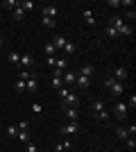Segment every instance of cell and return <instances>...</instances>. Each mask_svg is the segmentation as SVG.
<instances>
[{
    "mask_svg": "<svg viewBox=\"0 0 136 152\" xmlns=\"http://www.w3.org/2000/svg\"><path fill=\"white\" fill-rule=\"evenodd\" d=\"M132 32H134V27L125 23V25L120 27V30H118V34H120V37H132Z\"/></svg>",
    "mask_w": 136,
    "mask_h": 152,
    "instance_id": "obj_20",
    "label": "cell"
},
{
    "mask_svg": "<svg viewBox=\"0 0 136 152\" xmlns=\"http://www.w3.org/2000/svg\"><path fill=\"white\" fill-rule=\"evenodd\" d=\"M113 136H116L118 141H125V139H129V132H127V127H116Z\"/></svg>",
    "mask_w": 136,
    "mask_h": 152,
    "instance_id": "obj_12",
    "label": "cell"
},
{
    "mask_svg": "<svg viewBox=\"0 0 136 152\" xmlns=\"http://www.w3.org/2000/svg\"><path fill=\"white\" fill-rule=\"evenodd\" d=\"M16 5H18V0H5V2H2V7H5L7 12H14Z\"/></svg>",
    "mask_w": 136,
    "mask_h": 152,
    "instance_id": "obj_23",
    "label": "cell"
},
{
    "mask_svg": "<svg viewBox=\"0 0 136 152\" xmlns=\"http://www.w3.org/2000/svg\"><path fill=\"white\" fill-rule=\"evenodd\" d=\"M18 7L23 9V12H32V9H34L36 5H34L32 0H18Z\"/></svg>",
    "mask_w": 136,
    "mask_h": 152,
    "instance_id": "obj_17",
    "label": "cell"
},
{
    "mask_svg": "<svg viewBox=\"0 0 136 152\" xmlns=\"http://www.w3.org/2000/svg\"><path fill=\"white\" fill-rule=\"evenodd\" d=\"M125 143H127V150H132V152L136 150V141H134V136H129V139H125Z\"/></svg>",
    "mask_w": 136,
    "mask_h": 152,
    "instance_id": "obj_31",
    "label": "cell"
},
{
    "mask_svg": "<svg viewBox=\"0 0 136 152\" xmlns=\"http://www.w3.org/2000/svg\"><path fill=\"white\" fill-rule=\"evenodd\" d=\"M34 64V59H32V55H30V52H25V55H20V68H27V66H32Z\"/></svg>",
    "mask_w": 136,
    "mask_h": 152,
    "instance_id": "obj_10",
    "label": "cell"
},
{
    "mask_svg": "<svg viewBox=\"0 0 136 152\" xmlns=\"http://www.w3.org/2000/svg\"><path fill=\"white\" fill-rule=\"evenodd\" d=\"M82 16H84V20L89 23V25H95V16H93V12H91V9H84V12H82Z\"/></svg>",
    "mask_w": 136,
    "mask_h": 152,
    "instance_id": "obj_18",
    "label": "cell"
},
{
    "mask_svg": "<svg viewBox=\"0 0 136 152\" xmlns=\"http://www.w3.org/2000/svg\"><path fill=\"white\" fill-rule=\"evenodd\" d=\"M91 109H93V114H100V111H104V102L102 100H93Z\"/></svg>",
    "mask_w": 136,
    "mask_h": 152,
    "instance_id": "obj_19",
    "label": "cell"
},
{
    "mask_svg": "<svg viewBox=\"0 0 136 152\" xmlns=\"http://www.w3.org/2000/svg\"><path fill=\"white\" fill-rule=\"evenodd\" d=\"M93 73H95V68H93V66H91V64H84V66H82V68H79V75H84V77H89V80H91V75H93Z\"/></svg>",
    "mask_w": 136,
    "mask_h": 152,
    "instance_id": "obj_16",
    "label": "cell"
},
{
    "mask_svg": "<svg viewBox=\"0 0 136 152\" xmlns=\"http://www.w3.org/2000/svg\"><path fill=\"white\" fill-rule=\"evenodd\" d=\"M16 127H18V132H25L27 127H30V123H27V121H20V123H18Z\"/></svg>",
    "mask_w": 136,
    "mask_h": 152,
    "instance_id": "obj_35",
    "label": "cell"
},
{
    "mask_svg": "<svg viewBox=\"0 0 136 152\" xmlns=\"http://www.w3.org/2000/svg\"><path fill=\"white\" fill-rule=\"evenodd\" d=\"M16 141H20V143L25 145L27 141H30V134H27V129H25V132H18V136H16Z\"/></svg>",
    "mask_w": 136,
    "mask_h": 152,
    "instance_id": "obj_28",
    "label": "cell"
},
{
    "mask_svg": "<svg viewBox=\"0 0 136 152\" xmlns=\"http://www.w3.org/2000/svg\"><path fill=\"white\" fill-rule=\"evenodd\" d=\"M71 148H73L71 141H66V143H57V145H55V152H64V150H71Z\"/></svg>",
    "mask_w": 136,
    "mask_h": 152,
    "instance_id": "obj_22",
    "label": "cell"
},
{
    "mask_svg": "<svg viewBox=\"0 0 136 152\" xmlns=\"http://www.w3.org/2000/svg\"><path fill=\"white\" fill-rule=\"evenodd\" d=\"M32 75H34L32 70H25V68H20V73H18V80H23V82H25V80H30Z\"/></svg>",
    "mask_w": 136,
    "mask_h": 152,
    "instance_id": "obj_25",
    "label": "cell"
},
{
    "mask_svg": "<svg viewBox=\"0 0 136 152\" xmlns=\"http://www.w3.org/2000/svg\"><path fill=\"white\" fill-rule=\"evenodd\" d=\"M66 41H68L66 37H55V39H52V45H55V50H64Z\"/></svg>",
    "mask_w": 136,
    "mask_h": 152,
    "instance_id": "obj_15",
    "label": "cell"
},
{
    "mask_svg": "<svg viewBox=\"0 0 136 152\" xmlns=\"http://www.w3.org/2000/svg\"><path fill=\"white\" fill-rule=\"evenodd\" d=\"M55 52H57V50H55V45H52V43L45 45V55H48V57H55Z\"/></svg>",
    "mask_w": 136,
    "mask_h": 152,
    "instance_id": "obj_32",
    "label": "cell"
},
{
    "mask_svg": "<svg viewBox=\"0 0 136 152\" xmlns=\"http://www.w3.org/2000/svg\"><path fill=\"white\" fill-rule=\"evenodd\" d=\"M64 52H66V55H73V52H75V43H73V41H66Z\"/></svg>",
    "mask_w": 136,
    "mask_h": 152,
    "instance_id": "obj_29",
    "label": "cell"
},
{
    "mask_svg": "<svg viewBox=\"0 0 136 152\" xmlns=\"http://www.w3.org/2000/svg\"><path fill=\"white\" fill-rule=\"evenodd\" d=\"M16 91H18V93L25 91V82H23V80H16Z\"/></svg>",
    "mask_w": 136,
    "mask_h": 152,
    "instance_id": "obj_34",
    "label": "cell"
},
{
    "mask_svg": "<svg viewBox=\"0 0 136 152\" xmlns=\"http://www.w3.org/2000/svg\"><path fill=\"white\" fill-rule=\"evenodd\" d=\"M109 25L116 27V30H120V27L125 25V18H123V16H111V18H109Z\"/></svg>",
    "mask_w": 136,
    "mask_h": 152,
    "instance_id": "obj_13",
    "label": "cell"
},
{
    "mask_svg": "<svg viewBox=\"0 0 136 152\" xmlns=\"http://www.w3.org/2000/svg\"><path fill=\"white\" fill-rule=\"evenodd\" d=\"M61 104H66V107H75V109H77V104H79V98H77L75 93H71V91H68V93L64 95Z\"/></svg>",
    "mask_w": 136,
    "mask_h": 152,
    "instance_id": "obj_4",
    "label": "cell"
},
{
    "mask_svg": "<svg viewBox=\"0 0 136 152\" xmlns=\"http://www.w3.org/2000/svg\"><path fill=\"white\" fill-rule=\"evenodd\" d=\"M75 84H77V89L86 91V89H89V84H91V80H89V77H84V75H77V80H75Z\"/></svg>",
    "mask_w": 136,
    "mask_h": 152,
    "instance_id": "obj_9",
    "label": "cell"
},
{
    "mask_svg": "<svg viewBox=\"0 0 136 152\" xmlns=\"http://www.w3.org/2000/svg\"><path fill=\"white\" fill-rule=\"evenodd\" d=\"M107 37H111V39H118V37H120V34H118V30H116V27L107 25Z\"/></svg>",
    "mask_w": 136,
    "mask_h": 152,
    "instance_id": "obj_30",
    "label": "cell"
},
{
    "mask_svg": "<svg viewBox=\"0 0 136 152\" xmlns=\"http://www.w3.org/2000/svg\"><path fill=\"white\" fill-rule=\"evenodd\" d=\"M41 16H48V18H57L59 16V9L55 5H45V7H41Z\"/></svg>",
    "mask_w": 136,
    "mask_h": 152,
    "instance_id": "obj_5",
    "label": "cell"
},
{
    "mask_svg": "<svg viewBox=\"0 0 136 152\" xmlns=\"http://www.w3.org/2000/svg\"><path fill=\"white\" fill-rule=\"evenodd\" d=\"M0 132H2V125H0Z\"/></svg>",
    "mask_w": 136,
    "mask_h": 152,
    "instance_id": "obj_39",
    "label": "cell"
},
{
    "mask_svg": "<svg viewBox=\"0 0 136 152\" xmlns=\"http://www.w3.org/2000/svg\"><path fill=\"white\" fill-rule=\"evenodd\" d=\"M127 114H129V109H127V104H125V102H116V109H113V116H116L118 121H125V118H127Z\"/></svg>",
    "mask_w": 136,
    "mask_h": 152,
    "instance_id": "obj_2",
    "label": "cell"
},
{
    "mask_svg": "<svg viewBox=\"0 0 136 152\" xmlns=\"http://www.w3.org/2000/svg\"><path fill=\"white\" fill-rule=\"evenodd\" d=\"M0 50H2V39H0Z\"/></svg>",
    "mask_w": 136,
    "mask_h": 152,
    "instance_id": "obj_38",
    "label": "cell"
},
{
    "mask_svg": "<svg viewBox=\"0 0 136 152\" xmlns=\"http://www.w3.org/2000/svg\"><path fill=\"white\" fill-rule=\"evenodd\" d=\"M61 111L66 114V118H68V121L77 123V109H75V107H66V104H61Z\"/></svg>",
    "mask_w": 136,
    "mask_h": 152,
    "instance_id": "obj_6",
    "label": "cell"
},
{
    "mask_svg": "<svg viewBox=\"0 0 136 152\" xmlns=\"http://www.w3.org/2000/svg\"><path fill=\"white\" fill-rule=\"evenodd\" d=\"M113 80H116V82H125V80H127V77H129V70L125 68V66H118V68H113Z\"/></svg>",
    "mask_w": 136,
    "mask_h": 152,
    "instance_id": "obj_3",
    "label": "cell"
},
{
    "mask_svg": "<svg viewBox=\"0 0 136 152\" xmlns=\"http://www.w3.org/2000/svg\"><path fill=\"white\" fill-rule=\"evenodd\" d=\"M36 89H39V82H36V75H32L30 80H25V91H27V93H36Z\"/></svg>",
    "mask_w": 136,
    "mask_h": 152,
    "instance_id": "obj_7",
    "label": "cell"
},
{
    "mask_svg": "<svg viewBox=\"0 0 136 152\" xmlns=\"http://www.w3.org/2000/svg\"><path fill=\"white\" fill-rule=\"evenodd\" d=\"M5 132H7V139H16V136H18V127H16V125H9Z\"/></svg>",
    "mask_w": 136,
    "mask_h": 152,
    "instance_id": "obj_21",
    "label": "cell"
},
{
    "mask_svg": "<svg viewBox=\"0 0 136 152\" xmlns=\"http://www.w3.org/2000/svg\"><path fill=\"white\" fill-rule=\"evenodd\" d=\"M104 86L111 91V95H113V98H120V95H123V91H125V84H123V82H116L113 77H107V80H104Z\"/></svg>",
    "mask_w": 136,
    "mask_h": 152,
    "instance_id": "obj_1",
    "label": "cell"
},
{
    "mask_svg": "<svg viewBox=\"0 0 136 152\" xmlns=\"http://www.w3.org/2000/svg\"><path fill=\"white\" fill-rule=\"evenodd\" d=\"M66 84H75V80H77V73L75 70H64V77H61Z\"/></svg>",
    "mask_w": 136,
    "mask_h": 152,
    "instance_id": "obj_11",
    "label": "cell"
},
{
    "mask_svg": "<svg viewBox=\"0 0 136 152\" xmlns=\"http://www.w3.org/2000/svg\"><path fill=\"white\" fill-rule=\"evenodd\" d=\"M61 134H66V136H73V134H77V123L68 121L64 127H61Z\"/></svg>",
    "mask_w": 136,
    "mask_h": 152,
    "instance_id": "obj_8",
    "label": "cell"
},
{
    "mask_svg": "<svg viewBox=\"0 0 136 152\" xmlns=\"http://www.w3.org/2000/svg\"><path fill=\"white\" fill-rule=\"evenodd\" d=\"M55 61H57V57H48V61H45V64H48L50 68H55Z\"/></svg>",
    "mask_w": 136,
    "mask_h": 152,
    "instance_id": "obj_37",
    "label": "cell"
},
{
    "mask_svg": "<svg viewBox=\"0 0 136 152\" xmlns=\"http://www.w3.org/2000/svg\"><path fill=\"white\" fill-rule=\"evenodd\" d=\"M32 111H34V114H41V111H43L41 102H34V104H32Z\"/></svg>",
    "mask_w": 136,
    "mask_h": 152,
    "instance_id": "obj_36",
    "label": "cell"
},
{
    "mask_svg": "<svg viewBox=\"0 0 136 152\" xmlns=\"http://www.w3.org/2000/svg\"><path fill=\"white\" fill-rule=\"evenodd\" d=\"M41 23H43V27H48V30L55 27V18H48V16H41Z\"/></svg>",
    "mask_w": 136,
    "mask_h": 152,
    "instance_id": "obj_24",
    "label": "cell"
},
{
    "mask_svg": "<svg viewBox=\"0 0 136 152\" xmlns=\"http://www.w3.org/2000/svg\"><path fill=\"white\" fill-rule=\"evenodd\" d=\"M7 61L12 64V66H18V64H20V52L12 50V52H9V55H7Z\"/></svg>",
    "mask_w": 136,
    "mask_h": 152,
    "instance_id": "obj_14",
    "label": "cell"
},
{
    "mask_svg": "<svg viewBox=\"0 0 136 152\" xmlns=\"http://www.w3.org/2000/svg\"><path fill=\"white\" fill-rule=\"evenodd\" d=\"M109 111H107V109H104V111H100V114H95V118H97V121H100V123H107V121H109Z\"/></svg>",
    "mask_w": 136,
    "mask_h": 152,
    "instance_id": "obj_26",
    "label": "cell"
},
{
    "mask_svg": "<svg viewBox=\"0 0 136 152\" xmlns=\"http://www.w3.org/2000/svg\"><path fill=\"white\" fill-rule=\"evenodd\" d=\"M12 14H14V20H23V16H25V12H23L18 5H16V9H14Z\"/></svg>",
    "mask_w": 136,
    "mask_h": 152,
    "instance_id": "obj_27",
    "label": "cell"
},
{
    "mask_svg": "<svg viewBox=\"0 0 136 152\" xmlns=\"http://www.w3.org/2000/svg\"><path fill=\"white\" fill-rule=\"evenodd\" d=\"M25 152H39V150H36V145H34L32 141H27L25 143Z\"/></svg>",
    "mask_w": 136,
    "mask_h": 152,
    "instance_id": "obj_33",
    "label": "cell"
}]
</instances>
